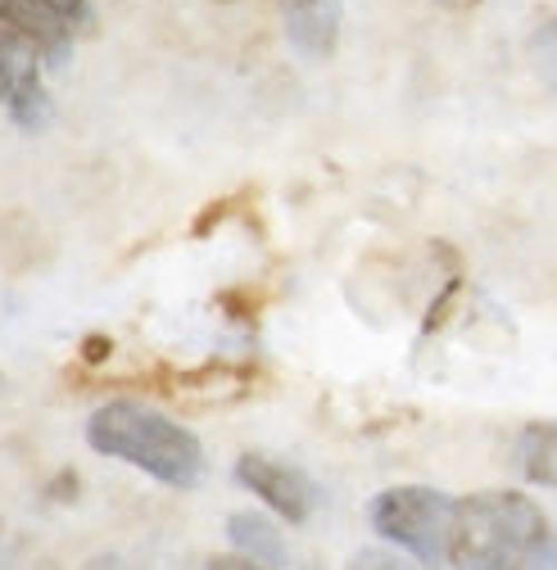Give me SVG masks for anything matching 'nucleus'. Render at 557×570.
<instances>
[{"instance_id":"nucleus-1","label":"nucleus","mask_w":557,"mask_h":570,"mask_svg":"<svg viewBox=\"0 0 557 570\" xmlns=\"http://www.w3.org/2000/svg\"><path fill=\"white\" fill-rule=\"evenodd\" d=\"M87 444H91V453L118 458L168 489H195L208 466L199 440L186 425H177L173 416H164L146 403H131V399H114L91 412Z\"/></svg>"},{"instance_id":"nucleus-2","label":"nucleus","mask_w":557,"mask_h":570,"mask_svg":"<svg viewBox=\"0 0 557 570\" xmlns=\"http://www.w3.org/2000/svg\"><path fill=\"white\" fill-rule=\"evenodd\" d=\"M553 534L544 508L517 489H480L458 498L453 570H530L535 552Z\"/></svg>"},{"instance_id":"nucleus-3","label":"nucleus","mask_w":557,"mask_h":570,"mask_svg":"<svg viewBox=\"0 0 557 570\" xmlns=\"http://www.w3.org/2000/svg\"><path fill=\"white\" fill-rule=\"evenodd\" d=\"M368 521L385 543L403 548L412 561L444 566L453 548L458 498L431 484H394V489H381L368 503Z\"/></svg>"},{"instance_id":"nucleus-4","label":"nucleus","mask_w":557,"mask_h":570,"mask_svg":"<svg viewBox=\"0 0 557 570\" xmlns=\"http://www.w3.org/2000/svg\"><path fill=\"white\" fill-rule=\"evenodd\" d=\"M236 480L254 498H263L267 512H276V517L291 521V525L309 521V512H313V484L295 466H282V462H272L263 453H241L236 458Z\"/></svg>"},{"instance_id":"nucleus-5","label":"nucleus","mask_w":557,"mask_h":570,"mask_svg":"<svg viewBox=\"0 0 557 570\" xmlns=\"http://www.w3.org/2000/svg\"><path fill=\"white\" fill-rule=\"evenodd\" d=\"M286 10V37L300 55L326 59L340 37V0H282Z\"/></svg>"},{"instance_id":"nucleus-6","label":"nucleus","mask_w":557,"mask_h":570,"mask_svg":"<svg viewBox=\"0 0 557 570\" xmlns=\"http://www.w3.org/2000/svg\"><path fill=\"white\" fill-rule=\"evenodd\" d=\"M227 539H232V548L241 557H250V561H258L267 570H282L286 566V539H282V530H276L263 512H236V517H227Z\"/></svg>"},{"instance_id":"nucleus-7","label":"nucleus","mask_w":557,"mask_h":570,"mask_svg":"<svg viewBox=\"0 0 557 570\" xmlns=\"http://www.w3.org/2000/svg\"><path fill=\"white\" fill-rule=\"evenodd\" d=\"M517 466L530 484L557 489V421H535L517 440Z\"/></svg>"},{"instance_id":"nucleus-8","label":"nucleus","mask_w":557,"mask_h":570,"mask_svg":"<svg viewBox=\"0 0 557 570\" xmlns=\"http://www.w3.org/2000/svg\"><path fill=\"white\" fill-rule=\"evenodd\" d=\"M10 118H14L23 131L46 127V118H50V96H46V87H41V78H37V63L23 68L19 82H14V91H10Z\"/></svg>"},{"instance_id":"nucleus-9","label":"nucleus","mask_w":557,"mask_h":570,"mask_svg":"<svg viewBox=\"0 0 557 570\" xmlns=\"http://www.w3.org/2000/svg\"><path fill=\"white\" fill-rule=\"evenodd\" d=\"M28 41L23 37H0V105H10V91H14V82H19V73H23V59H19V50H23Z\"/></svg>"},{"instance_id":"nucleus-10","label":"nucleus","mask_w":557,"mask_h":570,"mask_svg":"<svg viewBox=\"0 0 557 570\" xmlns=\"http://www.w3.org/2000/svg\"><path fill=\"white\" fill-rule=\"evenodd\" d=\"M344 570H417V566H408L403 557H394L385 548H363V552L350 557V566H344Z\"/></svg>"},{"instance_id":"nucleus-11","label":"nucleus","mask_w":557,"mask_h":570,"mask_svg":"<svg viewBox=\"0 0 557 570\" xmlns=\"http://www.w3.org/2000/svg\"><path fill=\"white\" fill-rule=\"evenodd\" d=\"M46 6L68 23V28H74V23H82L87 14H91V6H87V0H46Z\"/></svg>"},{"instance_id":"nucleus-12","label":"nucleus","mask_w":557,"mask_h":570,"mask_svg":"<svg viewBox=\"0 0 557 570\" xmlns=\"http://www.w3.org/2000/svg\"><path fill=\"white\" fill-rule=\"evenodd\" d=\"M204 570H267V566H258V561H250V557H241V552H232V557H214Z\"/></svg>"},{"instance_id":"nucleus-13","label":"nucleus","mask_w":557,"mask_h":570,"mask_svg":"<svg viewBox=\"0 0 557 570\" xmlns=\"http://www.w3.org/2000/svg\"><path fill=\"white\" fill-rule=\"evenodd\" d=\"M530 570H557V530L544 539V548L535 552V561H530Z\"/></svg>"},{"instance_id":"nucleus-14","label":"nucleus","mask_w":557,"mask_h":570,"mask_svg":"<svg viewBox=\"0 0 557 570\" xmlns=\"http://www.w3.org/2000/svg\"><path fill=\"white\" fill-rule=\"evenodd\" d=\"M19 6H23V0H0V23H14Z\"/></svg>"},{"instance_id":"nucleus-15","label":"nucleus","mask_w":557,"mask_h":570,"mask_svg":"<svg viewBox=\"0 0 557 570\" xmlns=\"http://www.w3.org/2000/svg\"><path fill=\"white\" fill-rule=\"evenodd\" d=\"M105 353H109V340H87V358H105Z\"/></svg>"},{"instance_id":"nucleus-16","label":"nucleus","mask_w":557,"mask_h":570,"mask_svg":"<svg viewBox=\"0 0 557 570\" xmlns=\"http://www.w3.org/2000/svg\"><path fill=\"white\" fill-rule=\"evenodd\" d=\"M440 6H444V10H458V14H462V10H476L480 0H440Z\"/></svg>"}]
</instances>
